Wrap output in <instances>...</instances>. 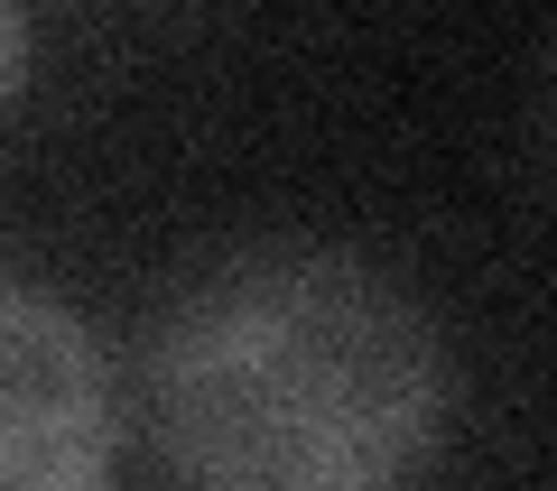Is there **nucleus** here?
<instances>
[{
    "label": "nucleus",
    "instance_id": "nucleus-1",
    "mask_svg": "<svg viewBox=\"0 0 557 491\" xmlns=\"http://www.w3.org/2000/svg\"><path fill=\"white\" fill-rule=\"evenodd\" d=\"M177 491H418L456 427L437 306L325 232H233L149 288L131 343Z\"/></svg>",
    "mask_w": 557,
    "mask_h": 491
},
{
    "label": "nucleus",
    "instance_id": "nucleus-2",
    "mask_svg": "<svg viewBox=\"0 0 557 491\" xmlns=\"http://www.w3.org/2000/svg\"><path fill=\"white\" fill-rule=\"evenodd\" d=\"M121 390L94 325L0 260V491H112Z\"/></svg>",
    "mask_w": 557,
    "mask_h": 491
},
{
    "label": "nucleus",
    "instance_id": "nucleus-3",
    "mask_svg": "<svg viewBox=\"0 0 557 491\" xmlns=\"http://www.w3.org/2000/svg\"><path fill=\"white\" fill-rule=\"evenodd\" d=\"M28 47H38L28 10H10V0H0V112H10V102H20V84H28Z\"/></svg>",
    "mask_w": 557,
    "mask_h": 491
}]
</instances>
